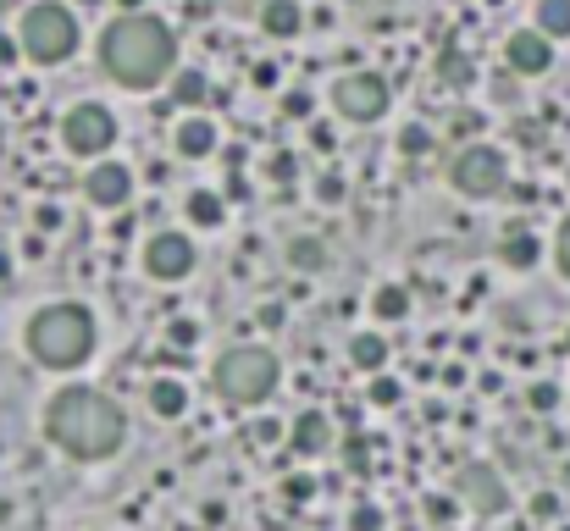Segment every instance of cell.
Returning <instances> with one entry per match:
<instances>
[{"instance_id": "d6a6232c", "label": "cell", "mask_w": 570, "mask_h": 531, "mask_svg": "<svg viewBox=\"0 0 570 531\" xmlns=\"http://www.w3.org/2000/svg\"><path fill=\"white\" fill-rule=\"evenodd\" d=\"M283 493L294 498V504H305V498L316 493V482H310V476H288V482H283Z\"/></svg>"}, {"instance_id": "8d00e7d4", "label": "cell", "mask_w": 570, "mask_h": 531, "mask_svg": "<svg viewBox=\"0 0 570 531\" xmlns=\"http://www.w3.org/2000/svg\"><path fill=\"white\" fill-rule=\"evenodd\" d=\"M554 509H559V498H554V493H537V498H532V515H537V520H548Z\"/></svg>"}, {"instance_id": "484cf974", "label": "cell", "mask_w": 570, "mask_h": 531, "mask_svg": "<svg viewBox=\"0 0 570 531\" xmlns=\"http://www.w3.org/2000/svg\"><path fill=\"white\" fill-rule=\"evenodd\" d=\"M371 404H377V410H393V404H399V382L393 377H371V393H366Z\"/></svg>"}, {"instance_id": "d6986e66", "label": "cell", "mask_w": 570, "mask_h": 531, "mask_svg": "<svg viewBox=\"0 0 570 531\" xmlns=\"http://www.w3.org/2000/svg\"><path fill=\"white\" fill-rule=\"evenodd\" d=\"M537 34L543 39L570 34V0H537Z\"/></svg>"}, {"instance_id": "ab89813d", "label": "cell", "mask_w": 570, "mask_h": 531, "mask_svg": "<svg viewBox=\"0 0 570 531\" xmlns=\"http://www.w3.org/2000/svg\"><path fill=\"white\" fill-rule=\"evenodd\" d=\"M255 83H261V89H272V83H277V67H272V61H261V67H255Z\"/></svg>"}, {"instance_id": "7a4b0ae2", "label": "cell", "mask_w": 570, "mask_h": 531, "mask_svg": "<svg viewBox=\"0 0 570 531\" xmlns=\"http://www.w3.org/2000/svg\"><path fill=\"white\" fill-rule=\"evenodd\" d=\"M172 28L150 12H128L100 34V67L122 83V89H150L172 72Z\"/></svg>"}, {"instance_id": "f1b7e54d", "label": "cell", "mask_w": 570, "mask_h": 531, "mask_svg": "<svg viewBox=\"0 0 570 531\" xmlns=\"http://www.w3.org/2000/svg\"><path fill=\"white\" fill-rule=\"evenodd\" d=\"M399 150H404V155H427V150H432V133H427V128H404V133H399Z\"/></svg>"}, {"instance_id": "d590c367", "label": "cell", "mask_w": 570, "mask_h": 531, "mask_svg": "<svg viewBox=\"0 0 570 531\" xmlns=\"http://www.w3.org/2000/svg\"><path fill=\"white\" fill-rule=\"evenodd\" d=\"M559 272L570 277V216H565V227H559Z\"/></svg>"}, {"instance_id": "5bb4252c", "label": "cell", "mask_w": 570, "mask_h": 531, "mask_svg": "<svg viewBox=\"0 0 570 531\" xmlns=\"http://www.w3.org/2000/svg\"><path fill=\"white\" fill-rule=\"evenodd\" d=\"M178 155H189V161H205V155L216 150V122H205V117H183L178 122Z\"/></svg>"}, {"instance_id": "4fadbf2b", "label": "cell", "mask_w": 570, "mask_h": 531, "mask_svg": "<svg viewBox=\"0 0 570 531\" xmlns=\"http://www.w3.org/2000/svg\"><path fill=\"white\" fill-rule=\"evenodd\" d=\"M144 404H150L161 421H178L183 410H189V388H183L178 377H155L150 382V393H144Z\"/></svg>"}, {"instance_id": "4316f807", "label": "cell", "mask_w": 570, "mask_h": 531, "mask_svg": "<svg viewBox=\"0 0 570 531\" xmlns=\"http://www.w3.org/2000/svg\"><path fill=\"white\" fill-rule=\"evenodd\" d=\"M310 111H316V95H310V89H288L283 95V117H310Z\"/></svg>"}, {"instance_id": "60d3db41", "label": "cell", "mask_w": 570, "mask_h": 531, "mask_svg": "<svg viewBox=\"0 0 570 531\" xmlns=\"http://www.w3.org/2000/svg\"><path fill=\"white\" fill-rule=\"evenodd\" d=\"M261 327H283V305H261Z\"/></svg>"}, {"instance_id": "cb8c5ba5", "label": "cell", "mask_w": 570, "mask_h": 531, "mask_svg": "<svg viewBox=\"0 0 570 531\" xmlns=\"http://www.w3.org/2000/svg\"><path fill=\"white\" fill-rule=\"evenodd\" d=\"M377 316L382 321H404V316H410V294H404V288H382V294H377Z\"/></svg>"}, {"instance_id": "3957f363", "label": "cell", "mask_w": 570, "mask_h": 531, "mask_svg": "<svg viewBox=\"0 0 570 531\" xmlns=\"http://www.w3.org/2000/svg\"><path fill=\"white\" fill-rule=\"evenodd\" d=\"M89 349H95V316H89V305H78V299L45 305L28 321V354H34L39 366L72 371V366L89 360Z\"/></svg>"}, {"instance_id": "836d02e7", "label": "cell", "mask_w": 570, "mask_h": 531, "mask_svg": "<svg viewBox=\"0 0 570 531\" xmlns=\"http://www.w3.org/2000/svg\"><path fill=\"white\" fill-rule=\"evenodd\" d=\"M34 222H39V233H56V227H61V211H56V205H39Z\"/></svg>"}, {"instance_id": "ffe728a7", "label": "cell", "mask_w": 570, "mask_h": 531, "mask_svg": "<svg viewBox=\"0 0 570 531\" xmlns=\"http://www.w3.org/2000/svg\"><path fill=\"white\" fill-rule=\"evenodd\" d=\"M438 78L449 83V89H471V78H476V67H471V56H465V50H443L438 56Z\"/></svg>"}, {"instance_id": "277c9868", "label": "cell", "mask_w": 570, "mask_h": 531, "mask_svg": "<svg viewBox=\"0 0 570 531\" xmlns=\"http://www.w3.org/2000/svg\"><path fill=\"white\" fill-rule=\"evenodd\" d=\"M277 377H283V366H277V354L261 349V343H233L216 360V393L227 404H261L277 388Z\"/></svg>"}, {"instance_id": "6da1fadb", "label": "cell", "mask_w": 570, "mask_h": 531, "mask_svg": "<svg viewBox=\"0 0 570 531\" xmlns=\"http://www.w3.org/2000/svg\"><path fill=\"white\" fill-rule=\"evenodd\" d=\"M45 437L72 460H111L128 437V421L100 388H61L45 404Z\"/></svg>"}, {"instance_id": "f546056e", "label": "cell", "mask_w": 570, "mask_h": 531, "mask_svg": "<svg viewBox=\"0 0 570 531\" xmlns=\"http://www.w3.org/2000/svg\"><path fill=\"white\" fill-rule=\"evenodd\" d=\"M266 172H272V183H294L299 166H294V155H288V150H277L272 161H266Z\"/></svg>"}, {"instance_id": "ac0fdd59", "label": "cell", "mask_w": 570, "mask_h": 531, "mask_svg": "<svg viewBox=\"0 0 570 531\" xmlns=\"http://www.w3.org/2000/svg\"><path fill=\"white\" fill-rule=\"evenodd\" d=\"M349 360H355L360 371H371V377H377L382 360H388V343H382L377 332H355V343H349Z\"/></svg>"}, {"instance_id": "9c48e42d", "label": "cell", "mask_w": 570, "mask_h": 531, "mask_svg": "<svg viewBox=\"0 0 570 531\" xmlns=\"http://www.w3.org/2000/svg\"><path fill=\"white\" fill-rule=\"evenodd\" d=\"M454 487H460V498L476 509V515H504V509H510V487H504V476L493 471V465H482V460L460 465Z\"/></svg>"}, {"instance_id": "b9f144b4", "label": "cell", "mask_w": 570, "mask_h": 531, "mask_svg": "<svg viewBox=\"0 0 570 531\" xmlns=\"http://www.w3.org/2000/svg\"><path fill=\"white\" fill-rule=\"evenodd\" d=\"M0 283H12V255L0 249Z\"/></svg>"}, {"instance_id": "30bf717a", "label": "cell", "mask_w": 570, "mask_h": 531, "mask_svg": "<svg viewBox=\"0 0 570 531\" xmlns=\"http://www.w3.org/2000/svg\"><path fill=\"white\" fill-rule=\"evenodd\" d=\"M144 272H150L155 283H183V277L194 272V244L183 233H155L150 244H144Z\"/></svg>"}, {"instance_id": "2e32d148", "label": "cell", "mask_w": 570, "mask_h": 531, "mask_svg": "<svg viewBox=\"0 0 570 531\" xmlns=\"http://www.w3.org/2000/svg\"><path fill=\"white\" fill-rule=\"evenodd\" d=\"M327 443H333V421H327L321 410H305V415L294 421V449H299V454H321Z\"/></svg>"}, {"instance_id": "44dd1931", "label": "cell", "mask_w": 570, "mask_h": 531, "mask_svg": "<svg viewBox=\"0 0 570 531\" xmlns=\"http://www.w3.org/2000/svg\"><path fill=\"white\" fill-rule=\"evenodd\" d=\"M172 100H178V106H205V100H211V78H205V72H178V78H172Z\"/></svg>"}, {"instance_id": "5b68a950", "label": "cell", "mask_w": 570, "mask_h": 531, "mask_svg": "<svg viewBox=\"0 0 570 531\" xmlns=\"http://www.w3.org/2000/svg\"><path fill=\"white\" fill-rule=\"evenodd\" d=\"M17 45H23L28 61H39V67H56V61H67L72 50H78V17H72L67 6H56V0H45V6H28Z\"/></svg>"}, {"instance_id": "e0dca14e", "label": "cell", "mask_w": 570, "mask_h": 531, "mask_svg": "<svg viewBox=\"0 0 570 531\" xmlns=\"http://www.w3.org/2000/svg\"><path fill=\"white\" fill-rule=\"evenodd\" d=\"M299 23H305V17H299V0H266L261 6V28L272 39H294Z\"/></svg>"}, {"instance_id": "7c38bea8", "label": "cell", "mask_w": 570, "mask_h": 531, "mask_svg": "<svg viewBox=\"0 0 570 531\" xmlns=\"http://www.w3.org/2000/svg\"><path fill=\"white\" fill-rule=\"evenodd\" d=\"M504 61H510V72H521V78H543V72L554 67V45H548L537 28H521V34L504 39Z\"/></svg>"}, {"instance_id": "d4e9b609", "label": "cell", "mask_w": 570, "mask_h": 531, "mask_svg": "<svg viewBox=\"0 0 570 531\" xmlns=\"http://www.w3.org/2000/svg\"><path fill=\"white\" fill-rule=\"evenodd\" d=\"M344 194H349L344 172H321V177H316V200H321V205H344Z\"/></svg>"}, {"instance_id": "74e56055", "label": "cell", "mask_w": 570, "mask_h": 531, "mask_svg": "<svg viewBox=\"0 0 570 531\" xmlns=\"http://www.w3.org/2000/svg\"><path fill=\"white\" fill-rule=\"evenodd\" d=\"M310 144H316V150H321V155H327V150H333V144H338V139H333V128H310Z\"/></svg>"}, {"instance_id": "52a82bcc", "label": "cell", "mask_w": 570, "mask_h": 531, "mask_svg": "<svg viewBox=\"0 0 570 531\" xmlns=\"http://www.w3.org/2000/svg\"><path fill=\"white\" fill-rule=\"evenodd\" d=\"M504 177H510V166H504L499 150H487V144H465V150L454 155V166H449V183H454L460 194H471V200L499 194Z\"/></svg>"}, {"instance_id": "4dcf8cb0", "label": "cell", "mask_w": 570, "mask_h": 531, "mask_svg": "<svg viewBox=\"0 0 570 531\" xmlns=\"http://www.w3.org/2000/svg\"><path fill=\"white\" fill-rule=\"evenodd\" d=\"M167 338H172V349H194V338H200V327H194V321H172V327H167Z\"/></svg>"}, {"instance_id": "8fae6325", "label": "cell", "mask_w": 570, "mask_h": 531, "mask_svg": "<svg viewBox=\"0 0 570 531\" xmlns=\"http://www.w3.org/2000/svg\"><path fill=\"white\" fill-rule=\"evenodd\" d=\"M84 194H89V205H100V211H117V205H128V194H133V172L117 166V161H95L89 177H84Z\"/></svg>"}, {"instance_id": "f35d334b", "label": "cell", "mask_w": 570, "mask_h": 531, "mask_svg": "<svg viewBox=\"0 0 570 531\" xmlns=\"http://www.w3.org/2000/svg\"><path fill=\"white\" fill-rule=\"evenodd\" d=\"M427 515H432V520H449L454 504H449V498H427Z\"/></svg>"}, {"instance_id": "83f0119b", "label": "cell", "mask_w": 570, "mask_h": 531, "mask_svg": "<svg viewBox=\"0 0 570 531\" xmlns=\"http://www.w3.org/2000/svg\"><path fill=\"white\" fill-rule=\"evenodd\" d=\"M349 526H355V531H382V526H388V515H382L377 504H360L355 515H349Z\"/></svg>"}, {"instance_id": "ba28073f", "label": "cell", "mask_w": 570, "mask_h": 531, "mask_svg": "<svg viewBox=\"0 0 570 531\" xmlns=\"http://www.w3.org/2000/svg\"><path fill=\"white\" fill-rule=\"evenodd\" d=\"M333 106L344 111L349 122H377L388 111V78L382 72H344L333 83Z\"/></svg>"}, {"instance_id": "9a60e30c", "label": "cell", "mask_w": 570, "mask_h": 531, "mask_svg": "<svg viewBox=\"0 0 570 531\" xmlns=\"http://www.w3.org/2000/svg\"><path fill=\"white\" fill-rule=\"evenodd\" d=\"M537 255H543V244H537L526 227H510V233L499 238V266H515V272H526V266H537Z\"/></svg>"}, {"instance_id": "7402d4cb", "label": "cell", "mask_w": 570, "mask_h": 531, "mask_svg": "<svg viewBox=\"0 0 570 531\" xmlns=\"http://www.w3.org/2000/svg\"><path fill=\"white\" fill-rule=\"evenodd\" d=\"M288 266H294V272H321V266H327V244H321V238H294V244H288Z\"/></svg>"}, {"instance_id": "8992f818", "label": "cell", "mask_w": 570, "mask_h": 531, "mask_svg": "<svg viewBox=\"0 0 570 531\" xmlns=\"http://www.w3.org/2000/svg\"><path fill=\"white\" fill-rule=\"evenodd\" d=\"M61 139H67L72 155H84V161H100V155L117 144V117H111L106 106H95V100H84V106H72L67 122H61Z\"/></svg>"}, {"instance_id": "e575fe53", "label": "cell", "mask_w": 570, "mask_h": 531, "mask_svg": "<svg viewBox=\"0 0 570 531\" xmlns=\"http://www.w3.org/2000/svg\"><path fill=\"white\" fill-rule=\"evenodd\" d=\"M554 404H559V388H548V382L532 388V410H554Z\"/></svg>"}, {"instance_id": "603a6c76", "label": "cell", "mask_w": 570, "mask_h": 531, "mask_svg": "<svg viewBox=\"0 0 570 531\" xmlns=\"http://www.w3.org/2000/svg\"><path fill=\"white\" fill-rule=\"evenodd\" d=\"M183 211H189L194 227H222V200H216V194H205V189H194Z\"/></svg>"}, {"instance_id": "7bdbcfd3", "label": "cell", "mask_w": 570, "mask_h": 531, "mask_svg": "<svg viewBox=\"0 0 570 531\" xmlns=\"http://www.w3.org/2000/svg\"><path fill=\"white\" fill-rule=\"evenodd\" d=\"M17 50H23V45H12V39H0V61H12Z\"/></svg>"}, {"instance_id": "ee69618b", "label": "cell", "mask_w": 570, "mask_h": 531, "mask_svg": "<svg viewBox=\"0 0 570 531\" xmlns=\"http://www.w3.org/2000/svg\"><path fill=\"white\" fill-rule=\"evenodd\" d=\"M565 354H570V327H565Z\"/></svg>"}, {"instance_id": "1f68e13d", "label": "cell", "mask_w": 570, "mask_h": 531, "mask_svg": "<svg viewBox=\"0 0 570 531\" xmlns=\"http://www.w3.org/2000/svg\"><path fill=\"white\" fill-rule=\"evenodd\" d=\"M344 460H349V471H366V437H344Z\"/></svg>"}]
</instances>
